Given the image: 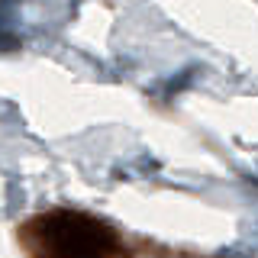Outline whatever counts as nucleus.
Returning a JSON list of instances; mask_svg holds the SVG:
<instances>
[{
	"label": "nucleus",
	"mask_w": 258,
	"mask_h": 258,
	"mask_svg": "<svg viewBox=\"0 0 258 258\" xmlns=\"http://www.w3.org/2000/svg\"><path fill=\"white\" fill-rule=\"evenodd\" d=\"M16 239L26 258H126L133 248L113 223L71 207L32 213L16 229Z\"/></svg>",
	"instance_id": "f257e3e1"
},
{
	"label": "nucleus",
	"mask_w": 258,
	"mask_h": 258,
	"mask_svg": "<svg viewBox=\"0 0 258 258\" xmlns=\"http://www.w3.org/2000/svg\"><path fill=\"white\" fill-rule=\"evenodd\" d=\"M126 258H197V255H177V252H168V248H155V245H136L129 248Z\"/></svg>",
	"instance_id": "f03ea898"
}]
</instances>
